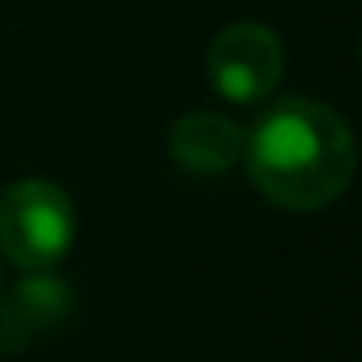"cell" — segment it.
<instances>
[{
	"instance_id": "6da1fadb",
	"label": "cell",
	"mask_w": 362,
	"mask_h": 362,
	"mask_svg": "<svg viewBox=\"0 0 362 362\" xmlns=\"http://www.w3.org/2000/svg\"><path fill=\"white\" fill-rule=\"evenodd\" d=\"M250 180L284 211H320L346 191L354 175V136L331 105L281 98L245 133Z\"/></svg>"
},
{
	"instance_id": "7a4b0ae2",
	"label": "cell",
	"mask_w": 362,
	"mask_h": 362,
	"mask_svg": "<svg viewBox=\"0 0 362 362\" xmlns=\"http://www.w3.org/2000/svg\"><path fill=\"white\" fill-rule=\"evenodd\" d=\"M78 238V214L59 183L20 180L0 195V250L28 273H51Z\"/></svg>"
},
{
	"instance_id": "3957f363",
	"label": "cell",
	"mask_w": 362,
	"mask_h": 362,
	"mask_svg": "<svg viewBox=\"0 0 362 362\" xmlns=\"http://www.w3.org/2000/svg\"><path fill=\"white\" fill-rule=\"evenodd\" d=\"M284 74V47L273 28L238 20L214 35L206 51V78L230 105H257Z\"/></svg>"
},
{
	"instance_id": "277c9868",
	"label": "cell",
	"mask_w": 362,
	"mask_h": 362,
	"mask_svg": "<svg viewBox=\"0 0 362 362\" xmlns=\"http://www.w3.org/2000/svg\"><path fill=\"white\" fill-rule=\"evenodd\" d=\"M71 315V288L51 273H32L0 300V354H20L40 335L63 327Z\"/></svg>"
},
{
	"instance_id": "5b68a950",
	"label": "cell",
	"mask_w": 362,
	"mask_h": 362,
	"mask_svg": "<svg viewBox=\"0 0 362 362\" xmlns=\"http://www.w3.org/2000/svg\"><path fill=\"white\" fill-rule=\"evenodd\" d=\"M245 129L226 113L195 110L172 121L168 129V156L191 175H222L242 160Z\"/></svg>"
}]
</instances>
